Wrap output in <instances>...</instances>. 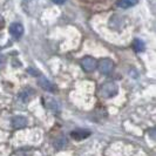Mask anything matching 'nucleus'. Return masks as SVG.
Returning <instances> with one entry per match:
<instances>
[{"label":"nucleus","mask_w":156,"mask_h":156,"mask_svg":"<svg viewBox=\"0 0 156 156\" xmlns=\"http://www.w3.org/2000/svg\"><path fill=\"white\" fill-rule=\"evenodd\" d=\"M117 94V86L114 82H107L100 88V95L105 99H110Z\"/></svg>","instance_id":"nucleus-1"},{"label":"nucleus","mask_w":156,"mask_h":156,"mask_svg":"<svg viewBox=\"0 0 156 156\" xmlns=\"http://www.w3.org/2000/svg\"><path fill=\"white\" fill-rule=\"evenodd\" d=\"M98 67L99 70L101 72L102 74H109L110 72L114 68V62L110 60V59H101L99 62H98Z\"/></svg>","instance_id":"nucleus-2"},{"label":"nucleus","mask_w":156,"mask_h":156,"mask_svg":"<svg viewBox=\"0 0 156 156\" xmlns=\"http://www.w3.org/2000/svg\"><path fill=\"white\" fill-rule=\"evenodd\" d=\"M81 66L86 72H93L98 67V61L92 56H85L81 60Z\"/></svg>","instance_id":"nucleus-3"},{"label":"nucleus","mask_w":156,"mask_h":156,"mask_svg":"<svg viewBox=\"0 0 156 156\" xmlns=\"http://www.w3.org/2000/svg\"><path fill=\"white\" fill-rule=\"evenodd\" d=\"M9 33H11V35H12L13 38L19 39V38L23 34V25H21V23H11V26H9Z\"/></svg>","instance_id":"nucleus-4"},{"label":"nucleus","mask_w":156,"mask_h":156,"mask_svg":"<svg viewBox=\"0 0 156 156\" xmlns=\"http://www.w3.org/2000/svg\"><path fill=\"white\" fill-rule=\"evenodd\" d=\"M44 101H45L46 108H48L49 110H53V112H59L60 110V103L56 101L54 98L47 96V98L44 99Z\"/></svg>","instance_id":"nucleus-5"},{"label":"nucleus","mask_w":156,"mask_h":156,"mask_svg":"<svg viewBox=\"0 0 156 156\" xmlns=\"http://www.w3.org/2000/svg\"><path fill=\"white\" fill-rule=\"evenodd\" d=\"M39 86L46 92H55V89H56V87L45 76H40L39 78Z\"/></svg>","instance_id":"nucleus-6"},{"label":"nucleus","mask_w":156,"mask_h":156,"mask_svg":"<svg viewBox=\"0 0 156 156\" xmlns=\"http://www.w3.org/2000/svg\"><path fill=\"white\" fill-rule=\"evenodd\" d=\"M27 126V119L25 116H14L12 119V127L14 129H21Z\"/></svg>","instance_id":"nucleus-7"},{"label":"nucleus","mask_w":156,"mask_h":156,"mask_svg":"<svg viewBox=\"0 0 156 156\" xmlns=\"http://www.w3.org/2000/svg\"><path fill=\"white\" fill-rule=\"evenodd\" d=\"M72 137H74L75 140H83V139H86L88 137L89 135H90V132H88V130H85V129H78V130H74V132H72Z\"/></svg>","instance_id":"nucleus-8"},{"label":"nucleus","mask_w":156,"mask_h":156,"mask_svg":"<svg viewBox=\"0 0 156 156\" xmlns=\"http://www.w3.org/2000/svg\"><path fill=\"white\" fill-rule=\"evenodd\" d=\"M137 2H139V0H119L117 5H119V7L129 8L132 6H135Z\"/></svg>","instance_id":"nucleus-9"},{"label":"nucleus","mask_w":156,"mask_h":156,"mask_svg":"<svg viewBox=\"0 0 156 156\" xmlns=\"http://www.w3.org/2000/svg\"><path fill=\"white\" fill-rule=\"evenodd\" d=\"M67 143H68V141L67 139L65 137V136H60V137H58L54 142V147L56 149H62L65 148V146H67Z\"/></svg>","instance_id":"nucleus-10"},{"label":"nucleus","mask_w":156,"mask_h":156,"mask_svg":"<svg viewBox=\"0 0 156 156\" xmlns=\"http://www.w3.org/2000/svg\"><path fill=\"white\" fill-rule=\"evenodd\" d=\"M133 48L135 52H143L144 51V42L140 39H135L133 42Z\"/></svg>","instance_id":"nucleus-11"},{"label":"nucleus","mask_w":156,"mask_h":156,"mask_svg":"<svg viewBox=\"0 0 156 156\" xmlns=\"http://www.w3.org/2000/svg\"><path fill=\"white\" fill-rule=\"evenodd\" d=\"M53 2H55V4H58V5H61V4H63L66 0H52Z\"/></svg>","instance_id":"nucleus-12"},{"label":"nucleus","mask_w":156,"mask_h":156,"mask_svg":"<svg viewBox=\"0 0 156 156\" xmlns=\"http://www.w3.org/2000/svg\"><path fill=\"white\" fill-rule=\"evenodd\" d=\"M4 25H5V21H4V18L0 16V28H2L4 27Z\"/></svg>","instance_id":"nucleus-13"},{"label":"nucleus","mask_w":156,"mask_h":156,"mask_svg":"<svg viewBox=\"0 0 156 156\" xmlns=\"http://www.w3.org/2000/svg\"><path fill=\"white\" fill-rule=\"evenodd\" d=\"M2 62H4V56L0 54V65H1Z\"/></svg>","instance_id":"nucleus-14"}]
</instances>
